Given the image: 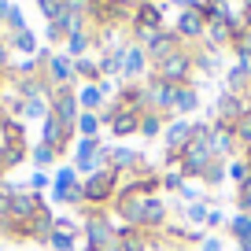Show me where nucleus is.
<instances>
[{
  "instance_id": "34",
  "label": "nucleus",
  "mask_w": 251,
  "mask_h": 251,
  "mask_svg": "<svg viewBox=\"0 0 251 251\" xmlns=\"http://www.w3.org/2000/svg\"><path fill=\"white\" fill-rule=\"evenodd\" d=\"M107 8H115V11H122V15H133V8L141 4V0H103Z\"/></svg>"
},
{
  "instance_id": "30",
  "label": "nucleus",
  "mask_w": 251,
  "mask_h": 251,
  "mask_svg": "<svg viewBox=\"0 0 251 251\" xmlns=\"http://www.w3.org/2000/svg\"><path fill=\"white\" fill-rule=\"evenodd\" d=\"M55 159H59V155H55L52 148H45V144H37V148H33V166H37V170H45V166H52Z\"/></svg>"
},
{
  "instance_id": "23",
  "label": "nucleus",
  "mask_w": 251,
  "mask_h": 251,
  "mask_svg": "<svg viewBox=\"0 0 251 251\" xmlns=\"http://www.w3.org/2000/svg\"><path fill=\"white\" fill-rule=\"evenodd\" d=\"M100 126H103L100 115H93V111H81V115H78V126H74V133H81V137H100Z\"/></svg>"
},
{
  "instance_id": "27",
  "label": "nucleus",
  "mask_w": 251,
  "mask_h": 251,
  "mask_svg": "<svg viewBox=\"0 0 251 251\" xmlns=\"http://www.w3.org/2000/svg\"><path fill=\"white\" fill-rule=\"evenodd\" d=\"M122 48L126 45H118V48H111L107 55H100V74L107 78V74H122Z\"/></svg>"
},
{
  "instance_id": "9",
  "label": "nucleus",
  "mask_w": 251,
  "mask_h": 251,
  "mask_svg": "<svg viewBox=\"0 0 251 251\" xmlns=\"http://www.w3.org/2000/svg\"><path fill=\"white\" fill-rule=\"evenodd\" d=\"M74 170L78 174H96V170H103V144H100V137H78V144H74Z\"/></svg>"
},
{
  "instance_id": "40",
  "label": "nucleus",
  "mask_w": 251,
  "mask_h": 251,
  "mask_svg": "<svg viewBox=\"0 0 251 251\" xmlns=\"http://www.w3.org/2000/svg\"><path fill=\"white\" fill-rule=\"evenodd\" d=\"M207 4H211V8H226V0H207Z\"/></svg>"
},
{
  "instance_id": "3",
  "label": "nucleus",
  "mask_w": 251,
  "mask_h": 251,
  "mask_svg": "<svg viewBox=\"0 0 251 251\" xmlns=\"http://www.w3.org/2000/svg\"><path fill=\"white\" fill-rule=\"evenodd\" d=\"M118 185H122V174L111 170V166L89 174L81 181V207H111L118 196Z\"/></svg>"
},
{
  "instance_id": "5",
  "label": "nucleus",
  "mask_w": 251,
  "mask_h": 251,
  "mask_svg": "<svg viewBox=\"0 0 251 251\" xmlns=\"http://www.w3.org/2000/svg\"><path fill=\"white\" fill-rule=\"evenodd\" d=\"M141 115H144V111L111 100V107L103 111L100 118H103V126L111 129V137H137V133H141Z\"/></svg>"
},
{
  "instance_id": "6",
  "label": "nucleus",
  "mask_w": 251,
  "mask_h": 251,
  "mask_svg": "<svg viewBox=\"0 0 251 251\" xmlns=\"http://www.w3.org/2000/svg\"><path fill=\"white\" fill-rule=\"evenodd\" d=\"M41 78H45L48 93H52V89H71L74 81H78L74 59L71 55H41Z\"/></svg>"
},
{
  "instance_id": "14",
  "label": "nucleus",
  "mask_w": 251,
  "mask_h": 251,
  "mask_svg": "<svg viewBox=\"0 0 251 251\" xmlns=\"http://www.w3.org/2000/svg\"><path fill=\"white\" fill-rule=\"evenodd\" d=\"M71 141H74V129H67L63 122H55V118L48 115L45 126H41V144H45V148H52L55 155H63V151L71 148Z\"/></svg>"
},
{
  "instance_id": "21",
  "label": "nucleus",
  "mask_w": 251,
  "mask_h": 251,
  "mask_svg": "<svg viewBox=\"0 0 251 251\" xmlns=\"http://www.w3.org/2000/svg\"><path fill=\"white\" fill-rule=\"evenodd\" d=\"M166 122H170V118L159 115V111H144V115H141V137H144V141H151V137H163Z\"/></svg>"
},
{
  "instance_id": "12",
  "label": "nucleus",
  "mask_w": 251,
  "mask_h": 251,
  "mask_svg": "<svg viewBox=\"0 0 251 251\" xmlns=\"http://www.w3.org/2000/svg\"><path fill=\"white\" fill-rule=\"evenodd\" d=\"M211 151H214V159H226V163L240 155V144H236L233 126H226V122H211Z\"/></svg>"
},
{
  "instance_id": "10",
  "label": "nucleus",
  "mask_w": 251,
  "mask_h": 251,
  "mask_svg": "<svg viewBox=\"0 0 251 251\" xmlns=\"http://www.w3.org/2000/svg\"><path fill=\"white\" fill-rule=\"evenodd\" d=\"M174 30H177L181 45L192 48V45H203V30H207V23H203V15H196L192 8H181V15L174 19Z\"/></svg>"
},
{
  "instance_id": "22",
  "label": "nucleus",
  "mask_w": 251,
  "mask_h": 251,
  "mask_svg": "<svg viewBox=\"0 0 251 251\" xmlns=\"http://www.w3.org/2000/svg\"><path fill=\"white\" fill-rule=\"evenodd\" d=\"M11 45V52H23V55H37V37L30 30H19V33H8L4 37Z\"/></svg>"
},
{
  "instance_id": "19",
  "label": "nucleus",
  "mask_w": 251,
  "mask_h": 251,
  "mask_svg": "<svg viewBox=\"0 0 251 251\" xmlns=\"http://www.w3.org/2000/svg\"><path fill=\"white\" fill-rule=\"evenodd\" d=\"M226 81H229L226 93H251V67H244V63H233Z\"/></svg>"
},
{
  "instance_id": "24",
  "label": "nucleus",
  "mask_w": 251,
  "mask_h": 251,
  "mask_svg": "<svg viewBox=\"0 0 251 251\" xmlns=\"http://www.w3.org/2000/svg\"><path fill=\"white\" fill-rule=\"evenodd\" d=\"M19 115L23 118H48V96H30V100H23Z\"/></svg>"
},
{
  "instance_id": "39",
  "label": "nucleus",
  "mask_w": 251,
  "mask_h": 251,
  "mask_svg": "<svg viewBox=\"0 0 251 251\" xmlns=\"http://www.w3.org/2000/svg\"><path fill=\"white\" fill-rule=\"evenodd\" d=\"M236 251H251V240H244V244H236Z\"/></svg>"
},
{
  "instance_id": "18",
  "label": "nucleus",
  "mask_w": 251,
  "mask_h": 251,
  "mask_svg": "<svg viewBox=\"0 0 251 251\" xmlns=\"http://www.w3.org/2000/svg\"><path fill=\"white\" fill-rule=\"evenodd\" d=\"M200 107V93L192 85H177V103H174V118H185Z\"/></svg>"
},
{
  "instance_id": "1",
  "label": "nucleus",
  "mask_w": 251,
  "mask_h": 251,
  "mask_svg": "<svg viewBox=\"0 0 251 251\" xmlns=\"http://www.w3.org/2000/svg\"><path fill=\"white\" fill-rule=\"evenodd\" d=\"M211 163H214V151H211V122H196V133H192L188 148L181 151V174H185V181H192V177H200Z\"/></svg>"
},
{
  "instance_id": "17",
  "label": "nucleus",
  "mask_w": 251,
  "mask_h": 251,
  "mask_svg": "<svg viewBox=\"0 0 251 251\" xmlns=\"http://www.w3.org/2000/svg\"><path fill=\"white\" fill-rule=\"evenodd\" d=\"M63 45H67V52H63V55H71V59H85L89 48H93V33H89V26H85V30H78V33H71Z\"/></svg>"
},
{
  "instance_id": "41",
  "label": "nucleus",
  "mask_w": 251,
  "mask_h": 251,
  "mask_svg": "<svg viewBox=\"0 0 251 251\" xmlns=\"http://www.w3.org/2000/svg\"><path fill=\"white\" fill-rule=\"evenodd\" d=\"M240 155H244V159H248V163H251V144H248V148H244V151H240Z\"/></svg>"
},
{
  "instance_id": "29",
  "label": "nucleus",
  "mask_w": 251,
  "mask_h": 251,
  "mask_svg": "<svg viewBox=\"0 0 251 251\" xmlns=\"http://www.w3.org/2000/svg\"><path fill=\"white\" fill-rule=\"evenodd\" d=\"M207 214H211V207H207L203 200H196V203L185 207V218L192 222V226H207Z\"/></svg>"
},
{
  "instance_id": "38",
  "label": "nucleus",
  "mask_w": 251,
  "mask_h": 251,
  "mask_svg": "<svg viewBox=\"0 0 251 251\" xmlns=\"http://www.w3.org/2000/svg\"><path fill=\"white\" fill-rule=\"evenodd\" d=\"M200 251H222V240L218 236H203V240H200Z\"/></svg>"
},
{
  "instance_id": "31",
  "label": "nucleus",
  "mask_w": 251,
  "mask_h": 251,
  "mask_svg": "<svg viewBox=\"0 0 251 251\" xmlns=\"http://www.w3.org/2000/svg\"><path fill=\"white\" fill-rule=\"evenodd\" d=\"M233 133H236V144H240V151L251 144V118H244V122L233 126Z\"/></svg>"
},
{
  "instance_id": "7",
  "label": "nucleus",
  "mask_w": 251,
  "mask_h": 251,
  "mask_svg": "<svg viewBox=\"0 0 251 251\" xmlns=\"http://www.w3.org/2000/svg\"><path fill=\"white\" fill-rule=\"evenodd\" d=\"M48 115H52L55 122H63L67 129L78 126L81 107H78V93H74V85L71 89H52V93H48Z\"/></svg>"
},
{
  "instance_id": "35",
  "label": "nucleus",
  "mask_w": 251,
  "mask_h": 251,
  "mask_svg": "<svg viewBox=\"0 0 251 251\" xmlns=\"http://www.w3.org/2000/svg\"><path fill=\"white\" fill-rule=\"evenodd\" d=\"M8 67H11V45H8L4 37H0V74L8 71Z\"/></svg>"
},
{
  "instance_id": "2",
  "label": "nucleus",
  "mask_w": 251,
  "mask_h": 251,
  "mask_svg": "<svg viewBox=\"0 0 251 251\" xmlns=\"http://www.w3.org/2000/svg\"><path fill=\"white\" fill-rule=\"evenodd\" d=\"M81 233H85V248L81 251H122L118 226H111V214H103V211H89L85 222H81Z\"/></svg>"
},
{
  "instance_id": "28",
  "label": "nucleus",
  "mask_w": 251,
  "mask_h": 251,
  "mask_svg": "<svg viewBox=\"0 0 251 251\" xmlns=\"http://www.w3.org/2000/svg\"><path fill=\"white\" fill-rule=\"evenodd\" d=\"M226 166H229L226 159H214V163L200 174V181H203V185H222V181H226Z\"/></svg>"
},
{
  "instance_id": "15",
  "label": "nucleus",
  "mask_w": 251,
  "mask_h": 251,
  "mask_svg": "<svg viewBox=\"0 0 251 251\" xmlns=\"http://www.w3.org/2000/svg\"><path fill=\"white\" fill-rule=\"evenodd\" d=\"M74 93H78V107L81 111H93V115H100V111H107L111 107V100H107V85H74Z\"/></svg>"
},
{
  "instance_id": "20",
  "label": "nucleus",
  "mask_w": 251,
  "mask_h": 251,
  "mask_svg": "<svg viewBox=\"0 0 251 251\" xmlns=\"http://www.w3.org/2000/svg\"><path fill=\"white\" fill-rule=\"evenodd\" d=\"M226 233H229V240H236V244H244V240H251V214H244V211H236L233 218L226 222Z\"/></svg>"
},
{
  "instance_id": "8",
  "label": "nucleus",
  "mask_w": 251,
  "mask_h": 251,
  "mask_svg": "<svg viewBox=\"0 0 251 251\" xmlns=\"http://www.w3.org/2000/svg\"><path fill=\"white\" fill-rule=\"evenodd\" d=\"M148 67H151V59H148V52H144V45L126 41V48H122V74H118V78H122L126 85H137V81H144Z\"/></svg>"
},
{
  "instance_id": "42",
  "label": "nucleus",
  "mask_w": 251,
  "mask_h": 251,
  "mask_svg": "<svg viewBox=\"0 0 251 251\" xmlns=\"http://www.w3.org/2000/svg\"><path fill=\"white\" fill-rule=\"evenodd\" d=\"M244 8H251V0H244Z\"/></svg>"
},
{
  "instance_id": "37",
  "label": "nucleus",
  "mask_w": 251,
  "mask_h": 251,
  "mask_svg": "<svg viewBox=\"0 0 251 251\" xmlns=\"http://www.w3.org/2000/svg\"><path fill=\"white\" fill-rule=\"evenodd\" d=\"M226 214H222V211H211V214H207V229H218V226H226Z\"/></svg>"
},
{
  "instance_id": "32",
  "label": "nucleus",
  "mask_w": 251,
  "mask_h": 251,
  "mask_svg": "<svg viewBox=\"0 0 251 251\" xmlns=\"http://www.w3.org/2000/svg\"><path fill=\"white\" fill-rule=\"evenodd\" d=\"M236 207H240L244 214H251V177L244 181L240 188H236Z\"/></svg>"
},
{
  "instance_id": "43",
  "label": "nucleus",
  "mask_w": 251,
  "mask_h": 251,
  "mask_svg": "<svg viewBox=\"0 0 251 251\" xmlns=\"http://www.w3.org/2000/svg\"><path fill=\"white\" fill-rule=\"evenodd\" d=\"M0 37H4V30H0Z\"/></svg>"
},
{
  "instance_id": "13",
  "label": "nucleus",
  "mask_w": 251,
  "mask_h": 251,
  "mask_svg": "<svg viewBox=\"0 0 251 251\" xmlns=\"http://www.w3.org/2000/svg\"><path fill=\"white\" fill-rule=\"evenodd\" d=\"M177 48H185V45H181V37H177V30H174V26H170V30L163 26V30H155L148 41H144V52H148V59H151V63L166 59V55L177 52Z\"/></svg>"
},
{
  "instance_id": "36",
  "label": "nucleus",
  "mask_w": 251,
  "mask_h": 251,
  "mask_svg": "<svg viewBox=\"0 0 251 251\" xmlns=\"http://www.w3.org/2000/svg\"><path fill=\"white\" fill-rule=\"evenodd\" d=\"M30 185H33V192H41V188H48L52 181H48V174H45V170H37V174L30 177Z\"/></svg>"
},
{
  "instance_id": "4",
  "label": "nucleus",
  "mask_w": 251,
  "mask_h": 251,
  "mask_svg": "<svg viewBox=\"0 0 251 251\" xmlns=\"http://www.w3.org/2000/svg\"><path fill=\"white\" fill-rule=\"evenodd\" d=\"M192 71H196V52L192 48H177L166 59L151 63V78L166 81V85H192Z\"/></svg>"
},
{
  "instance_id": "33",
  "label": "nucleus",
  "mask_w": 251,
  "mask_h": 251,
  "mask_svg": "<svg viewBox=\"0 0 251 251\" xmlns=\"http://www.w3.org/2000/svg\"><path fill=\"white\" fill-rule=\"evenodd\" d=\"M163 188L181 196V192H185V177H181V174H163Z\"/></svg>"
},
{
  "instance_id": "16",
  "label": "nucleus",
  "mask_w": 251,
  "mask_h": 251,
  "mask_svg": "<svg viewBox=\"0 0 251 251\" xmlns=\"http://www.w3.org/2000/svg\"><path fill=\"white\" fill-rule=\"evenodd\" d=\"M118 236H122V251H148L151 248V236L144 233V229H137V226H122Z\"/></svg>"
},
{
  "instance_id": "25",
  "label": "nucleus",
  "mask_w": 251,
  "mask_h": 251,
  "mask_svg": "<svg viewBox=\"0 0 251 251\" xmlns=\"http://www.w3.org/2000/svg\"><path fill=\"white\" fill-rule=\"evenodd\" d=\"M226 177H233V181H236V188H240L244 181L251 177V163H248V159H244V155L229 159V166H226Z\"/></svg>"
},
{
  "instance_id": "11",
  "label": "nucleus",
  "mask_w": 251,
  "mask_h": 251,
  "mask_svg": "<svg viewBox=\"0 0 251 251\" xmlns=\"http://www.w3.org/2000/svg\"><path fill=\"white\" fill-rule=\"evenodd\" d=\"M192 133H196V122H188V118H170L166 129H163L166 155H181V151L188 148V141H192Z\"/></svg>"
},
{
  "instance_id": "26",
  "label": "nucleus",
  "mask_w": 251,
  "mask_h": 251,
  "mask_svg": "<svg viewBox=\"0 0 251 251\" xmlns=\"http://www.w3.org/2000/svg\"><path fill=\"white\" fill-rule=\"evenodd\" d=\"M78 177H81V174L74 170V166H63V170H59V174L52 177V188H55V192H67V188H78V185H81Z\"/></svg>"
}]
</instances>
